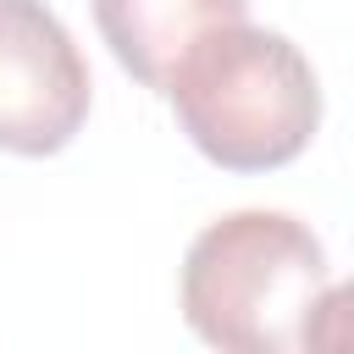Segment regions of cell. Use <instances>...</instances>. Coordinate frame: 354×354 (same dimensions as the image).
<instances>
[{
	"instance_id": "277c9868",
	"label": "cell",
	"mask_w": 354,
	"mask_h": 354,
	"mask_svg": "<svg viewBox=\"0 0 354 354\" xmlns=\"http://www.w3.org/2000/svg\"><path fill=\"white\" fill-rule=\"evenodd\" d=\"M249 17V0H94L100 39L144 88H166L177 55L216 22Z\"/></svg>"
},
{
	"instance_id": "6da1fadb",
	"label": "cell",
	"mask_w": 354,
	"mask_h": 354,
	"mask_svg": "<svg viewBox=\"0 0 354 354\" xmlns=\"http://www.w3.org/2000/svg\"><path fill=\"white\" fill-rule=\"evenodd\" d=\"M188 144L227 171H277L315 138L321 83L288 33L249 17L205 28L160 88Z\"/></svg>"
},
{
	"instance_id": "7a4b0ae2",
	"label": "cell",
	"mask_w": 354,
	"mask_h": 354,
	"mask_svg": "<svg viewBox=\"0 0 354 354\" xmlns=\"http://www.w3.org/2000/svg\"><path fill=\"white\" fill-rule=\"evenodd\" d=\"M321 288L326 249L282 210H232L183 254V321L227 354L304 348V321Z\"/></svg>"
},
{
	"instance_id": "5b68a950",
	"label": "cell",
	"mask_w": 354,
	"mask_h": 354,
	"mask_svg": "<svg viewBox=\"0 0 354 354\" xmlns=\"http://www.w3.org/2000/svg\"><path fill=\"white\" fill-rule=\"evenodd\" d=\"M304 348L315 354H354V282L321 288L310 321H304Z\"/></svg>"
},
{
	"instance_id": "3957f363",
	"label": "cell",
	"mask_w": 354,
	"mask_h": 354,
	"mask_svg": "<svg viewBox=\"0 0 354 354\" xmlns=\"http://www.w3.org/2000/svg\"><path fill=\"white\" fill-rule=\"evenodd\" d=\"M94 83L44 0H0V149L55 155L77 138Z\"/></svg>"
}]
</instances>
